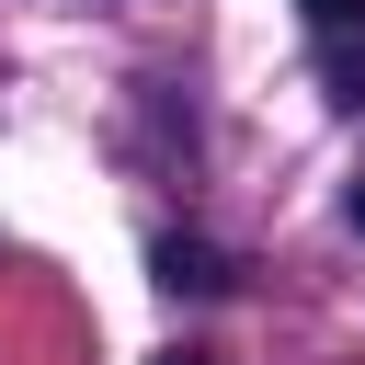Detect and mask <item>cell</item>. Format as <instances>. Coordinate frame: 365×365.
I'll use <instances>...</instances> for the list:
<instances>
[{
    "instance_id": "2",
    "label": "cell",
    "mask_w": 365,
    "mask_h": 365,
    "mask_svg": "<svg viewBox=\"0 0 365 365\" xmlns=\"http://www.w3.org/2000/svg\"><path fill=\"white\" fill-rule=\"evenodd\" d=\"M308 23H331V34H342V23H365V0H308Z\"/></svg>"
},
{
    "instance_id": "3",
    "label": "cell",
    "mask_w": 365,
    "mask_h": 365,
    "mask_svg": "<svg viewBox=\"0 0 365 365\" xmlns=\"http://www.w3.org/2000/svg\"><path fill=\"white\" fill-rule=\"evenodd\" d=\"M160 365H217V354H194V342H171V354H160Z\"/></svg>"
},
{
    "instance_id": "5",
    "label": "cell",
    "mask_w": 365,
    "mask_h": 365,
    "mask_svg": "<svg viewBox=\"0 0 365 365\" xmlns=\"http://www.w3.org/2000/svg\"><path fill=\"white\" fill-rule=\"evenodd\" d=\"M354 91H365V80H354Z\"/></svg>"
},
{
    "instance_id": "4",
    "label": "cell",
    "mask_w": 365,
    "mask_h": 365,
    "mask_svg": "<svg viewBox=\"0 0 365 365\" xmlns=\"http://www.w3.org/2000/svg\"><path fill=\"white\" fill-rule=\"evenodd\" d=\"M354 228H365V182H354Z\"/></svg>"
},
{
    "instance_id": "1",
    "label": "cell",
    "mask_w": 365,
    "mask_h": 365,
    "mask_svg": "<svg viewBox=\"0 0 365 365\" xmlns=\"http://www.w3.org/2000/svg\"><path fill=\"white\" fill-rule=\"evenodd\" d=\"M148 274H160V285H171V297H217V285H228V262H217V251H205V240H182V228H171V240H160V251H148Z\"/></svg>"
}]
</instances>
